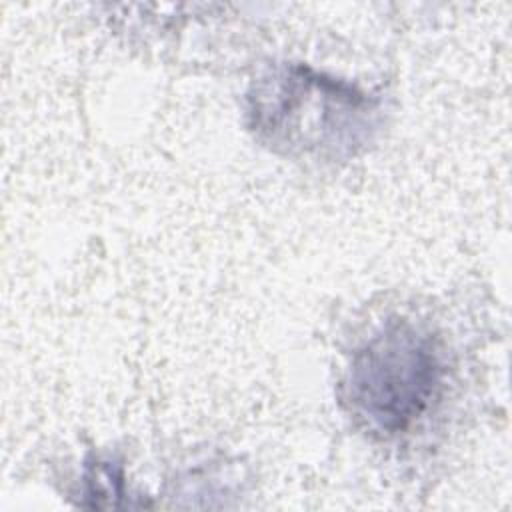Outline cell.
<instances>
[{
	"label": "cell",
	"instance_id": "cell-2",
	"mask_svg": "<svg viewBox=\"0 0 512 512\" xmlns=\"http://www.w3.org/2000/svg\"><path fill=\"white\" fill-rule=\"evenodd\" d=\"M446 376L442 340L428 326L394 316L352 352L342 398L368 432L394 438L434 410Z\"/></svg>",
	"mask_w": 512,
	"mask_h": 512
},
{
	"label": "cell",
	"instance_id": "cell-3",
	"mask_svg": "<svg viewBox=\"0 0 512 512\" xmlns=\"http://www.w3.org/2000/svg\"><path fill=\"white\" fill-rule=\"evenodd\" d=\"M78 504L86 508H132L126 496L124 470L110 460H88L82 474Z\"/></svg>",
	"mask_w": 512,
	"mask_h": 512
},
{
	"label": "cell",
	"instance_id": "cell-1",
	"mask_svg": "<svg viewBox=\"0 0 512 512\" xmlns=\"http://www.w3.org/2000/svg\"><path fill=\"white\" fill-rule=\"evenodd\" d=\"M250 128L288 156L342 160L368 144L378 102L356 86L304 64H282L248 94Z\"/></svg>",
	"mask_w": 512,
	"mask_h": 512
}]
</instances>
